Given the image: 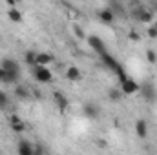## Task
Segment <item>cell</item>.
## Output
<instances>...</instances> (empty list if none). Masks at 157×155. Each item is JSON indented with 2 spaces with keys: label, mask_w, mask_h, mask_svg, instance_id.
I'll return each mask as SVG.
<instances>
[{
  "label": "cell",
  "mask_w": 157,
  "mask_h": 155,
  "mask_svg": "<svg viewBox=\"0 0 157 155\" xmlns=\"http://www.w3.org/2000/svg\"><path fill=\"white\" fill-rule=\"evenodd\" d=\"M132 15H133V18H137L141 24H150V26H152V22H154V18H155V13H154L152 9H148V7H144L143 4L137 6V7H133Z\"/></svg>",
  "instance_id": "6da1fadb"
},
{
  "label": "cell",
  "mask_w": 157,
  "mask_h": 155,
  "mask_svg": "<svg viewBox=\"0 0 157 155\" xmlns=\"http://www.w3.org/2000/svg\"><path fill=\"white\" fill-rule=\"evenodd\" d=\"M31 73H33V78L40 82V84H49L53 80V73L49 68H44V66H35L31 68Z\"/></svg>",
  "instance_id": "7a4b0ae2"
},
{
  "label": "cell",
  "mask_w": 157,
  "mask_h": 155,
  "mask_svg": "<svg viewBox=\"0 0 157 155\" xmlns=\"http://www.w3.org/2000/svg\"><path fill=\"white\" fill-rule=\"evenodd\" d=\"M88 44H90V47H91L99 57H102V55H106V53H108L104 40L101 39V37H97V35H90V37H88Z\"/></svg>",
  "instance_id": "3957f363"
},
{
  "label": "cell",
  "mask_w": 157,
  "mask_h": 155,
  "mask_svg": "<svg viewBox=\"0 0 157 155\" xmlns=\"http://www.w3.org/2000/svg\"><path fill=\"white\" fill-rule=\"evenodd\" d=\"M0 68H2L6 73H15V75H20V64H18L15 59H11V57H6V59H2V62H0Z\"/></svg>",
  "instance_id": "277c9868"
},
{
  "label": "cell",
  "mask_w": 157,
  "mask_h": 155,
  "mask_svg": "<svg viewBox=\"0 0 157 155\" xmlns=\"http://www.w3.org/2000/svg\"><path fill=\"white\" fill-rule=\"evenodd\" d=\"M139 88H141V84L137 82V80H133V78H126L124 82H121V91H122V95H133V93H137L139 91Z\"/></svg>",
  "instance_id": "5b68a950"
},
{
  "label": "cell",
  "mask_w": 157,
  "mask_h": 155,
  "mask_svg": "<svg viewBox=\"0 0 157 155\" xmlns=\"http://www.w3.org/2000/svg\"><path fill=\"white\" fill-rule=\"evenodd\" d=\"M101 62L104 64V68H106V70H110V71H113V73H117V71L122 70V68H121V64L117 62V59H115L113 55H110V53L102 55V57H101Z\"/></svg>",
  "instance_id": "8992f818"
},
{
  "label": "cell",
  "mask_w": 157,
  "mask_h": 155,
  "mask_svg": "<svg viewBox=\"0 0 157 155\" xmlns=\"http://www.w3.org/2000/svg\"><path fill=\"white\" fill-rule=\"evenodd\" d=\"M139 93H141L148 102H152V100L155 99V88H154V84H152V82H144V84H141Z\"/></svg>",
  "instance_id": "52a82bcc"
},
{
  "label": "cell",
  "mask_w": 157,
  "mask_h": 155,
  "mask_svg": "<svg viewBox=\"0 0 157 155\" xmlns=\"http://www.w3.org/2000/svg\"><path fill=\"white\" fill-rule=\"evenodd\" d=\"M82 113H84V117H88V119H97L99 113H101V110H99L97 104H93V102H86V104L82 106Z\"/></svg>",
  "instance_id": "ba28073f"
},
{
  "label": "cell",
  "mask_w": 157,
  "mask_h": 155,
  "mask_svg": "<svg viewBox=\"0 0 157 155\" xmlns=\"http://www.w3.org/2000/svg\"><path fill=\"white\" fill-rule=\"evenodd\" d=\"M53 100H55V104H57V108H59L60 112H64V110L70 106V100H68V97H66L62 91H55V93H53Z\"/></svg>",
  "instance_id": "9c48e42d"
},
{
  "label": "cell",
  "mask_w": 157,
  "mask_h": 155,
  "mask_svg": "<svg viewBox=\"0 0 157 155\" xmlns=\"http://www.w3.org/2000/svg\"><path fill=\"white\" fill-rule=\"evenodd\" d=\"M17 153L18 155H33V144L26 139H22L18 144H17Z\"/></svg>",
  "instance_id": "30bf717a"
},
{
  "label": "cell",
  "mask_w": 157,
  "mask_h": 155,
  "mask_svg": "<svg viewBox=\"0 0 157 155\" xmlns=\"http://www.w3.org/2000/svg\"><path fill=\"white\" fill-rule=\"evenodd\" d=\"M135 133H137L139 139H146V135H148V122L144 119H139L135 122Z\"/></svg>",
  "instance_id": "8fae6325"
},
{
  "label": "cell",
  "mask_w": 157,
  "mask_h": 155,
  "mask_svg": "<svg viewBox=\"0 0 157 155\" xmlns=\"http://www.w3.org/2000/svg\"><path fill=\"white\" fill-rule=\"evenodd\" d=\"M9 126H11L13 131H18V133L26 130V124L20 120V117L18 115H9Z\"/></svg>",
  "instance_id": "7c38bea8"
},
{
  "label": "cell",
  "mask_w": 157,
  "mask_h": 155,
  "mask_svg": "<svg viewBox=\"0 0 157 155\" xmlns=\"http://www.w3.org/2000/svg\"><path fill=\"white\" fill-rule=\"evenodd\" d=\"M99 18H101V22H104V24H112V22L115 20V15H113L112 9L106 6V7H102V9L99 11Z\"/></svg>",
  "instance_id": "4fadbf2b"
},
{
  "label": "cell",
  "mask_w": 157,
  "mask_h": 155,
  "mask_svg": "<svg viewBox=\"0 0 157 155\" xmlns=\"http://www.w3.org/2000/svg\"><path fill=\"white\" fill-rule=\"evenodd\" d=\"M108 7L112 9V13H113L115 17H122V15H126V6H124V4H121V2L112 0V2L108 4Z\"/></svg>",
  "instance_id": "5bb4252c"
},
{
  "label": "cell",
  "mask_w": 157,
  "mask_h": 155,
  "mask_svg": "<svg viewBox=\"0 0 157 155\" xmlns=\"http://www.w3.org/2000/svg\"><path fill=\"white\" fill-rule=\"evenodd\" d=\"M53 55L51 53H37V66H44V68H48L51 62H53Z\"/></svg>",
  "instance_id": "9a60e30c"
},
{
  "label": "cell",
  "mask_w": 157,
  "mask_h": 155,
  "mask_svg": "<svg viewBox=\"0 0 157 155\" xmlns=\"http://www.w3.org/2000/svg\"><path fill=\"white\" fill-rule=\"evenodd\" d=\"M82 77V73H80V70H78L77 66H70L68 70H66V78L68 80H71V82H78Z\"/></svg>",
  "instance_id": "2e32d148"
},
{
  "label": "cell",
  "mask_w": 157,
  "mask_h": 155,
  "mask_svg": "<svg viewBox=\"0 0 157 155\" xmlns=\"http://www.w3.org/2000/svg\"><path fill=\"white\" fill-rule=\"evenodd\" d=\"M15 97L20 99V100H29L31 99V91L26 86H17L15 88Z\"/></svg>",
  "instance_id": "e0dca14e"
},
{
  "label": "cell",
  "mask_w": 157,
  "mask_h": 155,
  "mask_svg": "<svg viewBox=\"0 0 157 155\" xmlns=\"http://www.w3.org/2000/svg\"><path fill=\"white\" fill-rule=\"evenodd\" d=\"M24 62H26L28 66H31V68H35V66H37V53H35L33 49H29V51H26V53H24Z\"/></svg>",
  "instance_id": "ac0fdd59"
},
{
  "label": "cell",
  "mask_w": 157,
  "mask_h": 155,
  "mask_svg": "<svg viewBox=\"0 0 157 155\" xmlns=\"http://www.w3.org/2000/svg\"><path fill=\"white\" fill-rule=\"evenodd\" d=\"M7 18L11 20V22H22V13H20V9H17V7H13V9H7Z\"/></svg>",
  "instance_id": "d6986e66"
},
{
  "label": "cell",
  "mask_w": 157,
  "mask_h": 155,
  "mask_svg": "<svg viewBox=\"0 0 157 155\" xmlns=\"http://www.w3.org/2000/svg\"><path fill=\"white\" fill-rule=\"evenodd\" d=\"M108 99H110L112 102H119V100L122 99V91H121L119 88H110V89H108Z\"/></svg>",
  "instance_id": "ffe728a7"
},
{
  "label": "cell",
  "mask_w": 157,
  "mask_h": 155,
  "mask_svg": "<svg viewBox=\"0 0 157 155\" xmlns=\"http://www.w3.org/2000/svg\"><path fill=\"white\" fill-rule=\"evenodd\" d=\"M9 104H11V99H9V95H7L6 91H2V89H0V110H6V108H9Z\"/></svg>",
  "instance_id": "44dd1931"
},
{
  "label": "cell",
  "mask_w": 157,
  "mask_h": 155,
  "mask_svg": "<svg viewBox=\"0 0 157 155\" xmlns=\"http://www.w3.org/2000/svg\"><path fill=\"white\" fill-rule=\"evenodd\" d=\"M146 60H148L150 64H155L157 62V53L154 49H146Z\"/></svg>",
  "instance_id": "7402d4cb"
},
{
  "label": "cell",
  "mask_w": 157,
  "mask_h": 155,
  "mask_svg": "<svg viewBox=\"0 0 157 155\" xmlns=\"http://www.w3.org/2000/svg\"><path fill=\"white\" fill-rule=\"evenodd\" d=\"M128 39L132 40V42H139V40H141V35H139V31H137V29H130Z\"/></svg>",
  "instance_id": "603a6c76"
},
{
  "label": "cell",
  "mask_w": 157,
  "mask_h": 155,
  "mask_svg": "<svg viewBox=\"0 0 157 155\" xmlns=\"http://www.w3.org/2000/svg\"><path fill=\"white\" fill-rule=\"evenodd\" d=\"M146 35H148L150 39H157V26L155 24H152V26L146 29Z\"/></svg>",
  "instance_id": "cb8c5ba5"
},
{
  "label": "cell",
  "mask_w": 157,
  "mask_h": 155,
  "mask_svg": "<svg viewBox=\"0 0 157 155\" xmlns=\"http://www.w3.org/2000/svg\"><path fill=\"white\" fill-rule=\"evenodd\" d=\"M73 33H75V37H77V39H84V37H86L80 26H75V28H73Z\"/></svg>",
  "instance_id": "d4e9b609"
},
{
  "label": "cell",
  "mask_w": 157,
  "mask_h": 155,
  "mask_svg": "<svg viewBox=\"0 0 157 155\" xmlns=\"http://www.w3.org/2000/svg\"><path fill=\"white\" fill-rule=\"evenodd\" d=\"M33 153L35 155H44V146H42V144H33Z\"/></svg>",
  "instance_id": "484cf974"
},
{
  "label": "cell",
  "mask_w": 157,
  "mask_h": 155,
  "mask_svg": "<svg viewBox=\"0 0 157 155\" xmlns=\"http://www.w3.org/2000/svg\"><path fill=\"white\" fill-rule=\"evenodd\" d=\"M97 146H99V148H106V146H108V142H106L104 139H99V141H97Z\"/></svg>",
  "instance_id": "4316f807"
},
{
  "label": "cell",
  "mask_w": 157,
  "mask_h": 155,
  "mask_svg": "<svg viewBox=\"0 0 157 155\" xmlns=\"http://www.w3.org/2000/svg\"><path fill=\"white\" fill-rule=\"evenodd\" d=\"M31 97H35V99H42V93H40L39 89H35V91H31Z\"/></svg>",
  "instance_id": "83f0119b"
},
{
  "label": "cell",
  "mask_w": 157,
  "mask_h": 155,
  "mask_svg": "<svg viewBox=\"0 0 157 155\" xmlns=\"http://www.w3.org/2000/svg\"><path fill=\"white\" fill-rule=\"evenodd\" d=\"M4 77H6V71H4V70H2V68H0V82H2V80H4Z\"/></svg>",
  "instance_id": "f1b7e54d"
},
{
  "label": "cell",
  "mask_w": 157,
  "mask_h": 155,
  "mask_svg": "<svg viewBox=\"0 0 157 155\" xmlns=\"http://www.w3.org/2000/svg\"><path fill=\"white\" fill-rule=\"evenodd\" d=\"M152 11H157V2L154 4V6H152Z\"/></svg>",
  "instance_id": "f546056e"
},
{
  "label": "cell",
  "mask_w": 157,
  "mask_h": 155,
  "mask_svg": "<svg viewBox=\"0 0 157 155\" xmlns=\"http://www.w3.org/2000/svg\"><path fill=\"white\" fill-rule=\"evenodd\" d=\"M33 155H35V153H33Z\"/></svg>",
  "instance_id": "4dcf8cb0"
},
{
  "label": "cell",
  "mask_w": 157,
  "mask_h": 155,
  "mask_svg": "<svg viewBox=\"0 0 157 155\" xmlns=\"http://www.w3.org/2000/svg\"><path fill=\"white\" fill-rule=\"evenodd\" d=\"M155 26H157V24H155Z\"/></svg>",
  "instance_id": "1f68e13d"
}]
</instances>
